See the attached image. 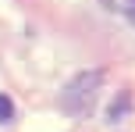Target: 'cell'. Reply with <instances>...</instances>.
Listing matches in <instances>:
<instances>
[{"label":"cell","mask_w":135,"mask_h":132,"mask_svg":"<svg viewBox=\"0 0 135 132\" xmlns=\"http://www.w3.org/2000/svg\"><path fill=\"white\" fill-rule=\"evenodd\" d=\"M103 82L100 71H85V75H78L71 86L64 89V107L71 114H89L93 111V100H96V86Z\"/></svg>","instance_id":"1"},{"label":"cell","mask_w":135,"mask_h":132,"mask_svg":"<svg viewBox=\"0 0 135 132\" xmlns=\"http://www.w3.org/2000/svg\"><path fill=\"white\" fill-rule=\"evenodd\" d=\"M103 7L107 11H117V14H124V18L135 25V0H103Z\"/></svg>","instance_id":"2"},{"label":"cell","mask_w":135,"mask_h":132,"mask_svg":"<svg viewBox=\"0 0 135 132\" xmlns=\"http://www.w3.org/2000/svg\"><path fill=\"white\" fill-rule=\"evenodd\" d=\"M128 104H132V100H128V93H121V100H117V104L107 111V118H110V121H121V114L128 111Z\"/></svg>","instance_id":"3"},{"label":"cell","mask_w":135,"mask_h":132,"mask_svg":"<svg viewBox=\"0 0 135 132\" xmlns=\"http://www.w3.org/2000/svg\"><path fill=\"white\" fill-rule=\"evenodd\" d=\"M11 118H14V104L0 93V121H11Z\"/></svg>","instance_id":"4"}]
</instances>
